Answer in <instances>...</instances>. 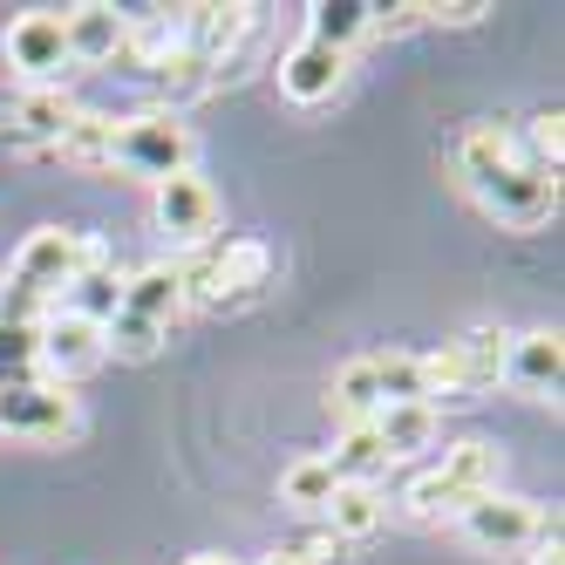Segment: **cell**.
I'll return each instance as SVG.
<instances>
[{"instance_id": "cell-1", "label": "cell", "mask_w": 565, "mask_h": 565, "mask_svg": "<svg viewBox=\"0 0 565 565\" xmlns=\"http://www.w3.org/2000/svg\"><path fill=\"white\" fill-rule=\"evenodd\" d=\"M457 178H463V191L477 198V205L498 225H511V232H539L558 212V178L539 171V164H524L518 137H504L498 124H470L463 130Z\"/></svg>"}, {"instance_id": "cell-2", "label": "cell", "mask_w": 565, "mask_h": 565, "mask_svg": "<svg viewBox=\"0 0 565 565\" xmlns=\"http://www.w3.org/2000/svg\"><path fill=\"white\" fill-rule=\"evenodd\" d=\"M491 491H498V443L470 436V443H450L443 463H429L409 491H402V511L436 524V518H463L477 498H491Z\"/></svg>"}, {"instance_id": "cell-3", "label": "cell", "mask_w": 565, "mask_h": 565, "mask_svg": "<svg viewBox=\"0 0 565 565\" xmlns=\"http://www.w3.org/2000/svg\"><path fill=\"white\" fill-rule=\"evenodd\" d=\"M178 273H184V300L212 307V313H238L266 294L273 253L259 238H225V246H205L198 259H178Z\"/></svg>"}, {"instance_id": "cell-4", "label": "cell", "mask_w": 565, "mask_h": 565, "mask_svg": "<svg viewBox=\"0 0 565 565\" xmlns=\"http://www.w3.org/2000/svg\"><path fill=\"white\" fill-rule=\"evenodd\" d=\"M96 253H103V238L68 232V225H42V232L21 238V253H14V266H8L0 287H14L28 300H42V307H62V294L75 287V273H83Z\"/></svg>"}, {"instance_id": "cell-5", "label": "cell", "mask_w": 565, "mask_h": 565, "mask_svg": "<svg viewBox=\"0 0 565 565\" xmlns=\"http://www.w3.org/2000/svg\"><path fill=\"white\" fill-rule=\"evenodd\" d=\"M191 157H198V143L184 130V116L143 109V116H124V124H116V157H109V164L130 171V178L164 184V178H184L191 171Z\"/></svg>"}, {"instance_id": "cell-6", "label": "cell", "mask_w": 565, "mask_h": 565, "mask_svg": "<svg viewBox=\"0 0 565 565\" xmlns=\"http://www.w3.org/2000/svg\"><path fill=\"white\" fill-rule=\"evenodd\" d=\"M0 55H8V68L21 75V89H49L68 75V42H62V14L55 8H28L8 21V34H0Z\"/></svg>"}, {"instance_id": "cell-7", "label": "cell", "mask_w": 565, "mask_h": 565, "mask_svg": "<svg viewBox=\"0 0 565 565\" xmlns=\"http://www.w3.org/2000/svg\"><path fill=\"white\" fill-rule=\"evenodd\" d=\"M463 539L477 545V552H532V539L545 532V511L532 504V498H511V491H491V498H477L463 518Z\"/></svg>"}, {"instance_id": "cell-8", "label": "cell", "mask_w": 565, "mask_h": 565, "mask_svg": "<svg viewBox=\"0 0 565 565\" xmlns=\"http://www.w3.org/2000/svg\"><path fill=\"white\" fill-rule=\"evenodd\" d=\"M75 429V395L62 382H21V388H0V436H21V443H62Z\"/></svg>"}, {"instance_id": "cell-9", "label": "cell", "mask_w": 565, "mask_h": 565, "mask_svg": "<svg viewBox=\"0 0 565 565\" xmlns=\"http://www.w3.org/2000/svg\"><path fill=\"white\" fill-rule=\"evenodd\" d=\"M218 218H225V205H218V191L198 178V171L157 184V232H164L171 246H212Z\"/></svg>"}, {"instance_id": "cell-10", "label": "cell", "mask_w": 565, "mask_h": 565, "mask_svg": "<svg viewBox=\"0 0 565 565\" xmlns=\"http://www.w3.org/2000/svg\"><path fill=\"white\" fill-rule=\"evenodd\" d=\"M75 109H83V103H68L62 83H49V89H14L8 103H0V137H8L14 150H55Z\"/></svg>"}, {"instance_id": "cell-11", "label": "cell", "mask_w": 565, "mask_h": 565, "mask_svg": "<svg viewBox=\"0 0 565 565\" xmlns=\"http://www.w3.org/2000/svg\"><path fill=\"white\" fill-rule=\"evenodd\" d=\"M103 361V328L96 320H83V313H49L42 320V369H49V382H75V375H89Z\"/></svg>"}, {"instance_id": "cell-12", "label": "cell", "mask_w": 565, "mask_h": 565, "mask_svg": "<svg viewBox=\"0 0 565 565\" xmlns=\"http://www.w3.org/2000/svg\"><path fill=\"white\" fill-rule=\"evenodd\" d=\"M504 382L532 402H552L558 382H565V341L558 328H532V334H511V354H504Z\"/></svg>"}, {"instance_id": "cell-13", "label": "cell", "mask_w": 565, "mask_h": 565, "mask_svg": "<svg viewBox=\"0 0 565 565\" xmlns=\"http://www.w3.org/2000/svg\"><path fill=\"white\" fill-rule=\"evenodd\" d=\"M124 34H130V14L109 8V0H83V8L62 14V42H68V62L83 68H103L124 55Z\"/></svg>"}, {"instance_id": "cell-14", "label": "cell", "mask_w": 565, "mask_h": 565, "mask_svg": "<svg viewBox=\"0 0 565 565\" xmlns=\"http://www.w3.org/2000/svg\"><path fill=\"white\" fill-rule=\"evenodd\" d=\"M341 75H348V55L328 49V42H313V34H300V42L279 55V96H294V103H328L341 89Z\"/></svg>"}, {"instance_id": "cell-15", "label": "cell", "mask_w": 565, "mask_h": 565, "mask_svg": "<svg viewBox=\"0 0 565 565\" xmlns=\"http://www.w3.org/2000/svg\"><path fill=\"white\" fill-rule=\"evenodd\" d=\"M253 21H259V8H178V34L205 68H218L238 42H246Z\"/></svg>"}, {"instance_id": "cell-16", "label": "cell", "mask_w": 565, "mask_h": 565, "mask_svg": "<svg viewBox=\"0 0 565 565\" xmlns=\"http://www.w3.org/2000/svg\"><path fill=\"white\" fill-rule=\"evenodd\" d=\"M184 307H191V300H184V273H178V259H157V266H143V273L124 279V313H137V320L171 328Z\"/></svg>"}, {"instance_id": "cell-17", "label": "cell", "mask_w": 565, "mask_h": 565, "mask_svg": "<svg viewBox=\"0 0 565 565\" xmlns=\"http://www.w3.org/2000/svg\"><path fill=\"white\" fill-rule=\"evenodd\" d=\"M55 157L75 164V171H109V157H116V116L109 109H75L62 143H55Z\"/></svg>"}, {"instance_id": "cell-18", "label": "cell", "mask_w": 565, "mask_h": 565, "mask_svg": "<svg viewBox=\"0 0 565 565\" xmlns=\"http://www.w3.org/2000/svg\"><path fill=\"white\" fill-rule=\"evenodd\" d=\"M116 307H124V273L109 266V246H103L83 273H75V287L62 294V313H83V320H96V328H103Z\"/></svg>"}, {"instance_id": "cell-19", "label": "cell", "mask_w": 565, "mask_h": 565, "mask_svg": "<svg viewBox=\"0 0 565 565\" xmlns=\"http://www.w3.org/2000/svg\"><path fill=\"white\" fill-rule=\"evenodd\" d=\"M382 518H388V504H382L375 483H334V498H328V532H334V545L341 539H375Z\"/></svg>"}, {"instance_id": "cell-20", "label": "cell", "mask_w": 565, "mask_h": 565, "mask_svg": "<svg viewBox=\"0 0 565 565\" xmlns=\"http://www.w3.org/2000/svg\"><path fill=\"white\" fill-rule=\"evenodd\" d=\"M450 348H457V369H463L470 395H477V388H498V382H504V354H511V334H504V328H491V320H483V328L457 334Z\"/></svg>"}, {"instance_id": "cell-21", "label": "cell", "mask_w": 565, "mask_h": 565, "mask_svg": "<svg viewBox=\"0 0 565 565\" xmlns=\"http://www.w3.org/2000/svg\"><path fill=\"white\" fill-rule=\"evenodd\" d=\"M375 436H382L388 463L395 457H416V450L436 443V409H429V402H388V409L375 416Z\"/></svg>"}, {"instance_id": "cell-22", "label": "cell", "mask_w": 565, "mask_h": 565, "mask_svg": "<svg viewBox=\"0 0 565 565\" xmlns=\"http://www.w3.org/2000/svg\"><path fill=\"white\" fill-rule=\"evenodd\" d=\"M307 34L348 55L361 34H375V8H369V0H313V8H307Z\"/></svg>"}, {"instance_id": "cell-23", "label": "cell", "mask_w": 565, "mask_h": 565, "mask_svg": "<svg viewBox=\"0 0 565 565\" xmlns=\"http://www.w3.org/2000/svg\"><path fill=\"white\" fill-rule=\"evenodd\" d=\"M328 470H334V483H375V477L388 470V450H382L375 423H354V429H341V443L328 450Z\"/></svg>"}, {"instance_id": "cell-24", "label": "cell", "mask_w": 565, "mask_h": 565, "mask_svg": "<svg viewBox=\"0 0 565 565\" xmlns=\"http://www.w3.org/2000/svg\"><path fill=\"white\" fill-rule=\"evenodd\" d=\"M328 409L354 429V423H375L382 416V388H375V369H369V354L348 361V369L328 382Z\"/></svg>"}, {"instance_id": "cell-25", "label": "cell", "mask_w": 565, "mask_h": 565, "mask_svg": "<svg viewBox=\"0 0 565 565\" xmlns=\"http://www.w3.org/2000/svg\"><path fill=\"white\" fill-rule=\"evenodd\" d=\"M21 382H49L42 328H28V320H0V388H21Z\"/></svg>"}, {"instance_id": "cell-26", "label": "cell", "mask_w": 565, "mask_h": 565, "mask_svg": "<svg viewBox=\"0 0 565 565\" xmlns=\"http://www.w3.org/2000/svg\"><path fill=\"white\" fill-rule=\"evenodd\" d=\"M212 75H218V68H205L191 49H171L164 62L150 68V89L164 96V103H171V116H178V103H191V96H205V89H212Z\"/></svg>"}, {"instance_id": "cell-27", "label": "cell", "mask_w": 565, "mask_h": 565, "mask_svg": "<svg viewBox=\"0 0 565 565\" xmlns=\"http://www.w3.org/2000/svg\"><path fill=\"white\" fill-rule=\"evenodd\" d=\"M279 498H287L294 511H328V498H334L328 457H294L287 470H279Z\"/></svg>"}, {"instance_id": "cell-28", "label": "cell", "mask_w": 565, "mask_h": 565, "mask_svg": "<svg viewBox=\"0 0 565 565\" xmlns=\"http://www.w3.org/2000/svg\"><path fill=\"white\" fill-rule=\"evenodd\" d=\"M369 369H375V388H382V409L388 402H429L423 354H369Z\"/></svg>"}, {"instance_id": "cell-29", "label": "cell", "mask_w": 565, "mask_h": 565, "mask_svg": "<svg viewBox=\"0 0 565 565\" xmlns=\"http://www.w3.org/2000/svg\"><path fill=\"white\" fill-rule=\"evenodd\" d=\"M157 348H164V328H157V320H137V313H124V307H116V313L103 320V354L150 361Z\"/></svg>"}, {"instance_id": "cell-30", "label": "cell", "mask_w": 565, "mask_h": 565, "mask_svg": "<svg viewBox=\"0 0 565 565\" xmlns=\"http://www.w3.org/2000/svg\"><path fill=\"white\" fill-rule=\"evenodd\" d=\"M524 164H539V171H552L558 178V164H565V116L558 109H545V116H532V130H524Z\"/></svg>"}, {"instance_id": "cell-31", "label": "cell", "mask_w": 565, "mask_h": 565, "mask_svg": "<svg viewBox=\"0 0 565 565\" xmlns=\"http://www.w3.org/2000/svg\"><path fill=\"white\" fill-rule=\"evenodd\" d=\"M491 8L483 0H450V8H429V21H443V28H470V21H483Z\"/></svg>"}, {"instance_id": "cell-32", "label": "cell", "mask_w": 565, "mask_h": 565, "mask_svg": "<svg viewBox=\"0 0 565 565\" xmlns=\"http://www.w3.org/2000/svg\"><path fill=\"white\" fill-rule=\"evenodd\" d=\"M532 565H565V539H558V518L532 539Z\"/></svg>"}, {"instance_id": "cell-33", "label": "cell", "mask_w": 565, "mask_h": 565, "mask_svg": "<svg viewBox=\"0 0 565 565\" xmlns=\"http://www.w3.org/2000/svg\"><path fill=\"white\" fill-rule=\"evenodd\" d=\"M259 565H313V558H307V552H300V545H279V552H266V558H259Z\"/></svg>"}, {"instance_id": "cell-34", "label": "cell", "mask_w": 565, "mask_h": 565, "mask_svg": "<svg viewBox=\"0 0 565 565\" xmlns=\"http://www.w3.org/2000/svg\"><path fill=\"white\" fill-rule=\"evenodd\" d=\"M191 565H232V558H218V552H198V558H191Z\"/></svg>"}]
</instances>
